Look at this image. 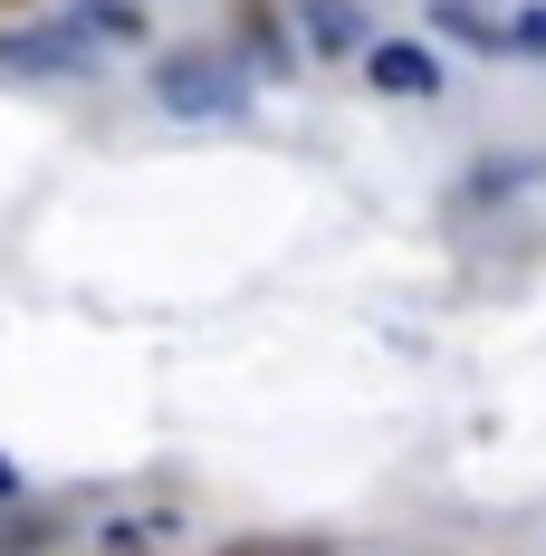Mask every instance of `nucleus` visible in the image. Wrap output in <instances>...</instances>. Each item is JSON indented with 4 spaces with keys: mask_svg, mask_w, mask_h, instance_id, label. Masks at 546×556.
I'll list each match as a JSON object with an SVG mask.
<instances>
[{
    "mask_svg": "<svg viewBox=\"0 0 546 556\" xmlns=\"http://www.w3.org/2000/svg\"><path fill=\"white\" fill-rule=\"evenodd\" d=\"M154 97L173 115H230L250 97V77H240V58H220V49H182V58L154 67Z\"/></svg>",
    "mask_w": 546,
    "mask_h": 556,
    "instance_id": "f257e3e1",
    "label": "nucleus"
},
{
    "mask_svg": "<svg viewBox=\"0 0 546 556\" xmlns=\"http://www.w3.org/2000/svg\"><path fill=\"white\" fill-rule=\"evenodd\" d=\"M67 29H77L87 49H135V39H144V10H135V0H77Z\"/></svg>",
    "mask_w": 546,
    "mask_h": 556,
    "instance_id": "7ed1b4c3",
    "label": "nucleus"
},
{
    "mask_svg": "<svg viewBox=\"0 0 546 556\" xmlns=\"http://www.w3.org/2000/svg\"><path fill=\"white\" fill-rule=\"evenodd\" d=\"M508 39H518V49H546V10H528V20H518Z\"/></svg>",
    "mask_w": 546,
    "mask_h": 556,
    "instance_id": "39448f33",
    "label": "nucleus"
},
{
    "mask_svg": "<svg viewBox=\"0 0 546 556\" xmlns=\"http://www.w3.org/2000/svg\"><path fill=\"white\" fill-rule=\"evenodd\" d=\"M220 556H317L307 538H240V547H220Z\"/></svg>",
    "mask_w": 546,
    "mask_h": 556,
    "instance_id": "20e7f679",
    "label": "nucleus"
},
{
    "mask_svg": "<svg viewBox=\"0 0 546 556\" xmlns=\"http://www.w3.org/2000/svg\"><path fill=\"white\" fill-rule=\"evenodd\" d=\"M20 490H29V480H20V460H10V451H0V508L20 500Z\"/></svg>",
    "mask_w": 546,
    "mask_h": 556,
    "instance_id": "423d86ee",
    "label": "nucleus"
},
{
    "mask_svg": "<svg viewBox=\"0 0 546 556\" xmlns=\"http://www.w3.org/2000/svg\"><path fill=\"white\" fill-rule=\"evenodd\" d=\"M365 77H374L383 97H441V58L422 39H374L365 49Z\"/></svg>",
    "mask_w": 546,
    "mask_h": 556,
    "instance_id": "f03ea898",
    "label": "nucleus"
}]
</instances>
